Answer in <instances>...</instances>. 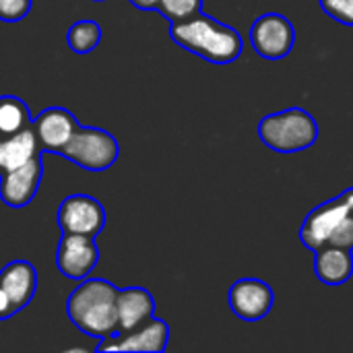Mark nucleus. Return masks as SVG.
Listing matches in <instances>:
<instances>
[{"label": "nucleus", "mask_w": 353, "mask_h": 353, "mask_svg": "<svg viewBox=\"0 0 353 353\" xmlns=\"http://www.w3.org/2000/svg\"><path fill=\"white\" fill-rule=\"evenodd\" d=\"M321 8L341 25L353 27V0H319Z\"/></svg>", "instance_id": "obj_20"}, {"label": "nucleus", "mask_w": 353, "mask_h": 353, "mask_svg": "<svg viewBox=\"0 0 353 353\" xmlns=\"http://www.w3.org/2000/svg\"><path fill=\"white\" fill-rule=\"evenodd\" d=\"M353 250L339 246H321L314 250V273L325 285L339 288L353 275Z\"/></svg>", "instance_id": "obj_15"}, {"label": "nucleus", "mask_w": 353, "mask_h": 353, "mask_svg": "<svg viewBox=\"0 0 353 353\" xmlns=\"http://www.w3.org/2000/svg\"><path fill=\"white\" fill-rule=\"evenodd\" d=\"M132 6H137L139 10H155L159 0H128Z\"/></svg>", "instance_id": "obj_24"}, {"label": "nucleus", "mask_w": 353, "mask_h": 353, "mask_svg": "<svg viewBox=\"0 0 353 353\" xmlns=\"http://www.w3.org/2000/svg\"><path fill=\"white\" fill-rule=\"evenodd\" d=\"M31 112L17 95H0V137L17 134L31 126Z\"/></svg>", "instance_id": "obj_17"}, {"label": "nucleus", "mask_w": 353, "mask_h": 353, "mask_svg": "<svg viewBox=\"0 0 353 353\" xmlns=\"http://www.w3.org/2000/svg\"><path fill=\"white\" fill-rule=\"evenodd\" d=\"M79 126L81 124L77 122L72 112L64 108H48L31 120V128L35 132L39 149L52 151L56 155L66 147Z\"/></svg>", "instance_id": "obj_12"}, {"label": "nucleus", "mask_w": 353, "mask_h": 353, "mask_svg": "<svg viewBox=\"0 0 353 353\" xmlns=\"http://www.w3.org/2000/svg\"><path fill=\"white\" fill-rule=\"evenodd\" d=\"M99 261V248L95 238L81 234H62L56 250V267L58 271L74 281L87 279Z\"/></svg>", "instance_id": "obj_9"}, {"label": "nucleus", "mask_w": 353, "mask_h": 353, "mask_svg": "<svg viewBox=\"0 0 353 353\" xmlns=\"http://www.w3.org/2000/svg\"><path fill=\"white\" fill-rule=\"evenodd\" d=\"M155 314V300L145 288L118 290L116 298V331L132 333L149 323Z\"/></svg>", "instance_id": "obj_13"}, {"label": "nucleus", "mask_w": 353, "mask_h": 353, "mask_svg": "<svg viewBox=\"0 0 353 353\" xmlns=\"http://www.w3.org/2000/svg\"><path fill=\"white\" fill-rule=\"evenodd\" d=\"M12 314H17V310L12 308L8 296H6L4 290L0 288V321H6V319H10Z\"/></svg>", "instance_id": "obj_23"}, {"label": "nucleus", "mask_w": 353, "mask_h": 353, "mask_svg": "<svg viewBox=\"0 0 353 353\" xmlns=\"http://www.w3.org/2000/svg\"><path fill=\"white\" fill-rule=\"evenodd\" d=\"M350 215H353V186L343 190L339 196L319 205L306 215L300 228V242L310 250H319L329 242L331 234Z\"/></svg>", "instance_id": "obj_5"}, {"label": "nucleus", "mask_w": 353, "mask_h": 353, "mask_svg": "<svg viewBox=\"0 0 353 353\" xmlns=\"http://www.w3.org/2000/svg\"><path fill=\"white\" fill-rule=\"evenodd\" d=\"M170 343V327L165 321L151 319L141 329L132 333H112L99 339L97 352H143L159 353L165 352Z\"/></svg>", "instance_id": "obj_10"}, {"label": "nucleus", "mask_w": 353, "mask_h": 353, "mask_svg": "<svg viewBox=\"0 0 353 353\" xmlns=\"http://www.w3.org/2000/svg\"><path fill=\"white\" fill-rule=\"evenodd\" d=\"M228 302L232 312L244 321V323H259L263 321L273 304H275V292L273 288L256 277H244L238 279L228 294Z\"/></svg>", "instance_id": "obj_8"}, {"label": "nucleus", "mask_w": 353, "mask_h": 353, "mask_svg": "<svg viewBox=\"0 0 353 353\" xmlns=\"http://www.w3.org/2000/svg\"><path fill=\"white\" fill-rule=\"evenodd\" d=\"M325 246H339V248L353 250V215L345 217L339 223V228L331 234V238Z\"/></svg>", "instance_id": "obj_22"}, {"label": "nucleus", "mask_w": 353, "mask_h": 353, "mask_svg": "<svg viewBox=\"0 0 353 353\" xmlns=\"http://www.w3.org/2000/svg\"><path fill=\"white\" fill-rule=\"evenodd\" d=\"M0 288L19 312L31 304L37 292V271L29 261H12L0 271Z\"/></svg>", "instance_id": "obj_14"}, {"label": "nucleus", "mask_w": 353, "mask_h": 353, "mask_svg": "<svg viewBox=\"0 0 353 353\" xmlns=\"http://www.w3.org/2000/svg\"><path fill=\"white\" fill-rule=\"evenodd\" d=\"M101 27L99 23L91 21V19H83L70 25L68 33H66V43L74 54H89L93 52L99 41H101Z\"/></svg>", "instance_id": "obj_18"}, {"label": "nucleus", "mask_w": 353, "mask_h": 353, "mask_svg": "<svg viewBox=\"0 0 353 353\" xmlns=\"http://www.w3.org/2000/svg\"><path fill=\"white\" fill-rule=\"evenodd\" d=\"M56 219L62 234H81L95 238L105 228V209L95 196L70 194L60 203Z\"/></svg>", "instance_id": "obj_7"}, {"label": "nucleus", "mask_w": 353, "mask_h": 353, "mask_svg": "<svg viewBox=\"0 0 353 353\" xmlns=\"http://www.w3.org/2000/svg\"><path fill=\"white\" fill-rule=\"evenodd\" d=\"M116 298L118 288L114 283L87 277L68 296V319L81 333L103 339L116 331Z\"/></svg>", "instance_id": "obj_2"}, {"label": "nucleus", "mask_w": 353, "mask_h": 353, "mask_svg": "<svg viewBox=\"0 0 353 353\" xmlns=\"http://www.w3.org/2000/svg\"><path fill=\"white\" fill-rule=\"evenodd\" d=\"M261 141L277 153H298L310 149L319 139L314 116L302 108L273 112L259 122Z\"/></svg>", "instance_id": "obj_3"}, {"label": "nucleus", "mask_w": 353, "mask_h": 353, "mask_svg": "<svg viewBox=\"0 0 353 353\" xmlns=\"http://www.w3.org/2000/svg\"><path fill=\"white\" fill-rule=\"evenodd\" d=\"M60 157L77 163L89 172H103L112 168L120 157V145L114 134L95 126H79Z\"/></svg>", "instance_id": "obj_4"}, {"label": "nucleus", "mask_w": 353, "mask_h": 353, "mask_svg": "<svg viewBox=\"0 0 353 353\" xmlns=\"http://www.w3.org/2000/svg\"><path fill=\"white\" fill-rule=\"evenodd\" d=\"M31 10V0H0V21H23Z\"/></svg>", "instance_id": "obj_21"}, {"label": "nucleus", "mask_w": 353, "mask_h": 353, "mask_svg": "<svg viewBox=\"0 0 353 353\" xmlns=\"http://www.w3.org/2000/svg\"><path fill=\"white\" fill-rule=\"evenodd\" d=\"M95 2H99V0H95Z\"/></svg>", "instance_id": "obj_25"}, {"label": "nucleus", "mask_w": 353, "mask_h": 353, "mask_svg": "<svg viewBox=\"0 0 353 353\" xmlns=\"http://www.w3.org/2000/svg\"><path fill=\"white\" fill-rule=\"evenodd\" d=\"M170 37L180 48L211 64H232L244 52L240 31L205 12H199L188 21L172 23Z\"/></svg>", "instance_id": "obj_1"}, {"label": "nucleus", "mask_w": 353, "mask_h": 353, "mask_svg": "<svg viewBox=\"0 0 353 353\" xmlns=\"http://www.w3.org/2000/svg\"><path fill=\"white\" fill-rule=\"evenodd\" d=\"M41 176H43V161L39 153L33 159H29L25 165L0 176V201L10 209L27 207L39 190Z\"/></svg>", "instance_id": "obj_11"}, {"label": "nucleus", "mask_w": 353, "mask_h": 353, "mask_svg": "<svg viewBox=\"0 0 353 353\" xmlns=\"http://www.w3.org/2000/svg\"><path fill=\"white\" fill-rule=\"evenodd\" d=\"M155 10H159L170 23H180L203 12V0H159Z\"/></svg>", "instance_id": "obj_19"}, {"label": "nucleus", "mask_w": 353, "mask_h": 353, "mask_svg": "<svg viewBox=\"0 0 353 353\" xmlns=\"http://www.w3.org/2000/svg\"><path fill=\"white\" fill-rule=\"evenodd\" d=\"M41 149L37 145L33 128H25L10 137H0V176L25 165L29 159L39 155Z\"/></svg>", "instance_id": "obj_16"}, {"label": "nucleus", "mask_w": 353, "mask_h": 353, "mask_svg": "<svg viewBox=\"0 0 353 353\" xmlns=\"http://www.w3.org/2000/svg\"><path fill=\"white\" fill-rule=\"evenodd\" d=\"M250 43L265 60H281L296 46V29L281 12H265L250 27Z\"/></svg>", "instance_id": "obj_6"}]
</instances>
